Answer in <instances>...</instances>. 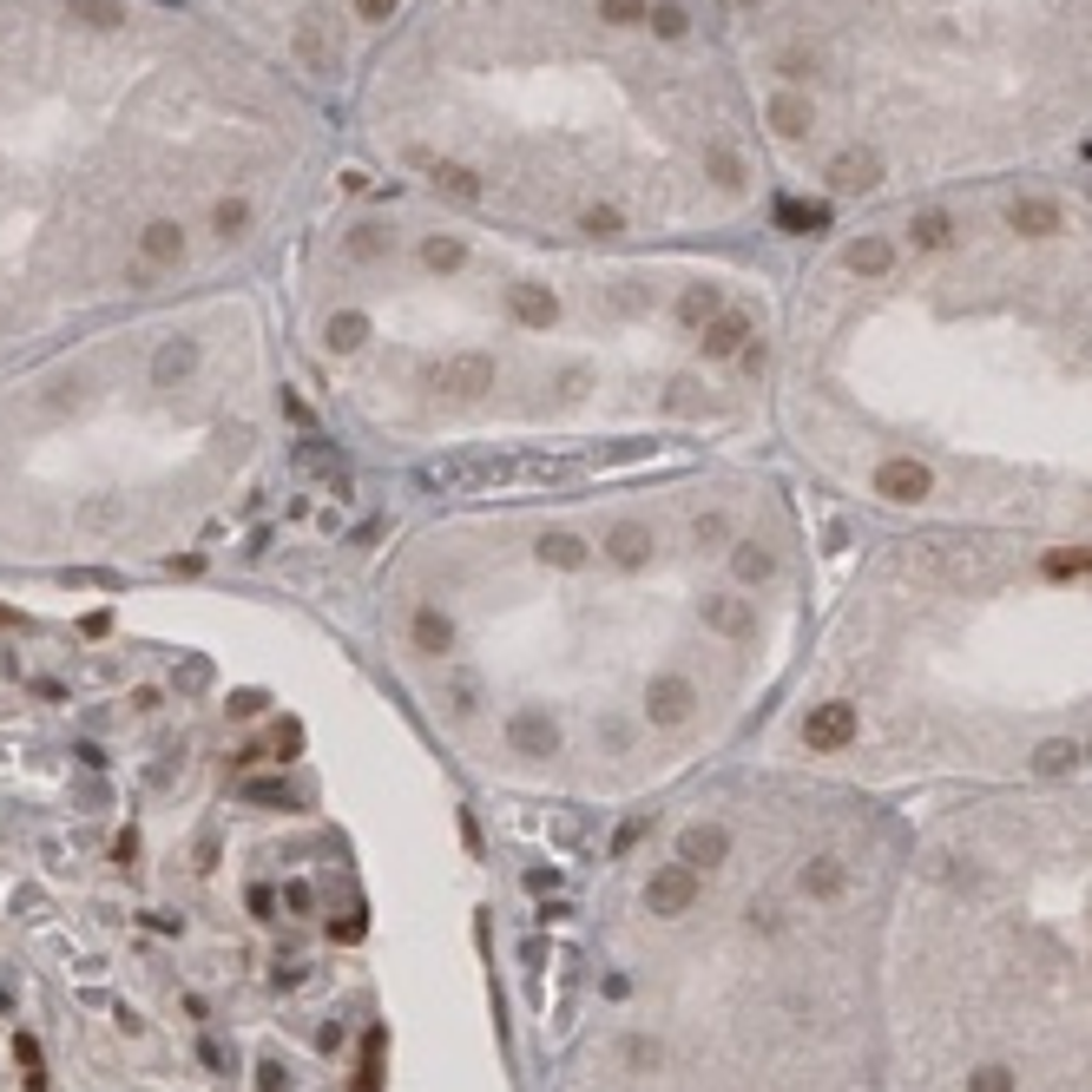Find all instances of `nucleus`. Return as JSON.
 <instances>
[{"label":"nucleus","instance_id":"4","mask_svg":"<svg viewBox=\"0 0 1092 1092\" xmlns=\"http://www.w3.org/2000/svg\"><path fill=\"white\" fill-rule=\"evenodd\" d=\"M330 145L336 106L191 0H0V356L290 251Z\"/></svg>","mask_w":1092,"mask_h":1092},{"label":"nucleus","instance_id":"3","mask_svg":"<svg viewBox=\"0 0 1092 1092\" xmlns=\"http://www.w3.org/2000/svg\"><path fill=\"white\" fill-rule=\"evenodd\" d=\"M816 238L770 369L803 475L921 533L1092 540V218L1013 184Z\"/></svg>","mask_w":1092,"mask_h":1092},{"label":"nucleus","instance_id":"1","mask_svg":"<svg viewBox=\"0 0 1092 1092\" xmlns=\"http://www.w3.org/2000/svg\"><path fill=\"white\" fill-rule=\"evenodd\" d=\"M330 408L441 481L711 454L770 415L776 303L724 251H573L342 172L290 244Z\"/></svg>","mask_w":1092,"mask_h":1092},{"label":"nucleus","instance_id":"2","mask_svg":"<svg viewBox=\"0 0 1092 1092\" xmlns=\"http://www.w3.org/2000/svg\"><path fill=\"white\" fill-rule=\"evenodd\" d=\"M396 652L507 764H632L705 724L724 678L784 652L816 599L790 481L744 454L487 481L382 579Z\"/></svg>","mask_w":1092,"mask_h":1092},{"label":"nucleus","instance_id":"5","mask_svg":"<svg viewBox=\"0 0 1092 1092\" xmlns=\"http://www.w3.org/2000/svg\"><path fill=\"white\" fill-rule=\"evenodd\" d=\"M336 126L356 172L540 244L784 230L730 0H408Z\"/></svg>","mask_w":1092,"mask_h":1092},{"label":"nucleus","instance_id":"6","mask_svg":"<svg viewBox=\"0 0 1092 1092\" xmlns=\"http://www.w3.org/2000/svg\"><path fill=\"white\" fill-rule=\"evenodd\" d=\"M737 41L770 165H790L784 238L1046 145L1092 159V0H744Z\"/></svg>","mask_w":1092,"mask_h":1092},{"label":"nucleus","instance_id":"7","mask_svg":"<svg viewBox=\"0 0 1092 1092\" xmlns=\"http://www.w3.org/2000/svg\"><path fill=\"white\" fill-rule=\"evenodd\" d=\"M277 415V336L238 284L93 323L0 388V514L27 494L0 540L139 533L132 494H224Z\"/></svg>","mask_w":1092,"mask_h":1092},{"label":"nucleus","instance_id":"8","mask_svg":"<svg viewBox=\"0 0 1092 1092\" xmlns=\"http://www.w3.org/2000/svg\"><path fill=\"white\" fill-rule=\"evenodd\" d=\"M191 7L230 20L270 60H284L309 93L342 99L369 47L382 41V27L408 0H191Z\"/></svg>","mask_w":1092,"mask_h":1092}]
</instances>
